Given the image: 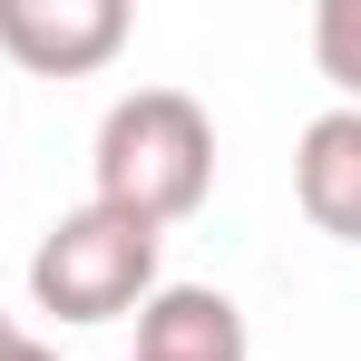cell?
Masks as SVG:
<instances>
[{"label": "cell", "mask_w": 361, "mask_h": 361, "mask_svg": "<svg viewBox=\"0 0 361 361\" xmlns=\"http://www.w3.org/2000/svg\"><path fill=\"white\" fill-rule=\"evenodd\" d=\"M88 176H98L88 205H108L127 225L166 235V225H185V215L205 205V185H215V118H205L185 88H127L118 108L98 118Z\"/></svg>", "instance_id": "obj_1"}, {"label": "cell", "mask_w": 361, "mask_h": 361, "mask_svg": "<svg viewBox=\"0 0 361 361\" xmlns=\"http://www.w3.org/2000/svg\"><path fill=\"white\" fill-rule=\"evenodd\" d=\"M157 244L166 235L127 225L108 205H78L30 254V302L59 312V322H118V312H137V302L157 293Z\"/></svg>", "instance_id": "obj_2"}, {"label": "cell", "mask_w": 361, "mask_h": 361, "mask_svg": "<svg viewBox=\"0 0 361 361\" xmlns=\"http://www.w3.org/2000/svg\"><path fill=\"white\" fill-rule=\"evenodd\" d=\"M127 30V0H0V59L30 78H98Z\"/></svg>", "instance_id": "obj_3"}, {"label": "cell", "mask_w": 361, "mask_h": 361, "mask_svg": "<svg viewBox=\"0 0 361 361\" xmlns=\"http://www.w3.org/2000/svg\"><path fill=\"white\" fill-rule=\"evenodd\" d=\"M127 361H254L235 293L215 283H157L137 302V352Z\"/></svg>", "instance_id": "obj_4"}, {"label": "cell", "mask_w": 361, "mask_h": 361, "mask_svg": "<svg viewBox=\"0 0 361 361\" xmlns=\"http://www.w3.org/2000/svg\"><path fill=\"white\" fill-rule=\"evenodd\" d=\"M293 195L332 244H361V108H322L293 147Z\"/></svg>", "instance_id": "obj_5"}, {"label": "cell", "mask_w": 361, "mask_h": 361, "mask_svg": "<svg viewBox=\"0 0 361 361\" xmlns=\"http://www.w3.org/2000/svg\"><path fill=\"white\" fill-rule=\"evenodd\" d=\"M312 68L342 88V108H361V0H322L312 10Z\"/></svg>", "instance_id": "obj_6"}, {"label": "cell", "mask_w": 361, "mask_h": 361, "mask_svg": "<svg viewBox=\"0 0 361 361\" xmlns=\"http://www.w3.org/2000/svg\"><path fill=\"white\" fill-rule=\"evenodd\" d=\"M0 361H59V352H49V342H30V332H20V342H10V352H0Z\"/></svg>", "instance_id": "obj_7"}, {"label": "cell", "mask_w": 361, "mask_h": 361, "mask_svg": "<svg viewBox=\"0 0 361 361\" xmlns=\"http://www.w3.org/2000/svg\"><path fill=\"white\" fill-rule=\"evenodd\" d=\"M10 342H20V322H10V312H0V352H10Z\"/></svg>", "instance_id": "obj_8"}]
</instances>
